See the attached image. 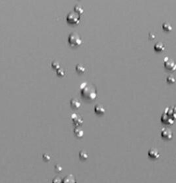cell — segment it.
<instances>
[{
	"mask_svg": "<svg viewBox=\"0 0 176 183\" xmlns=\"http://www.w3.org/2000/svg\"><path fill=\"white\" fill-rule=\"evenodd\" d=\"M166 82L169 84H174L176 83V78H174L173 75H168L167 78H166Z\"/></svg>",
	"mask_w": 176,
	"mask_h": 183,
	"instance_id": "16",
	"label": "cell"
},
{
	"mask_svg": "<svg viewBox=\"0 0 176 183\" xmlns=\"http://www.w3.org/2000/svg\"><path fill=\"white\" fill-rule=\"evenodd\" d=\"M67 22L70 24H74L76 25L80 22V17L78 15H77L76 12H70V13L67 14V17H66Z\"/></svg>",
	"mask_w": 176,
	"mask_h": 183,
	"instance_id": "3",
	"label": "cell"
},
{
	"mask_svg": "<svg viewBox=\"0 0 176 183\" xmlns=\"http://www.w3.org/2000/svg\"><path fill=\"white\" fill-rule=\"evenodd\" d=\"M172 109H173V112H174V113L176 114V106H175L174 107H173Z\"/></svg>",
	"mask_w": 176,
	"mask_h": 183,
	"instance_id": "21",
	"label": "cell"
},
{
	"mask_svg": "<svg viewBox=\"0 0 176 183\" xmlns=\"http://www.w3.org/2000/svg\"><path fill=\"white\" fill-rule=\"evenodd\" d=\"M75 68H76V71H77V73H80V74H82V73H84L85 72V71H86V69H85V67H84L82 64H77L76 67H75Z\"/></svg>",
	"mask_w": 176,
	"mask_h": 183,
	"instance_id": "14",
	"label": "cell"
},
{
	"mask_svg": "<svg viewBox=\"0 0 176 183\" xmlns=\"http://www.w3.org/2000/svg\"><path fill=\"white\" fill-rule=\"evenodd\" d=\"M154 50L157 52H161L163 51L165 49V46L163 43L162 42H158L155 44L154 45Z\"/></svg>",
	"mask_w": 176,
	"mask_h": 183,
	"instance_id": "11",
	"label": "cell"
},
{
	"mask_svg": "<svg viewBox=\"0 0 176 183\" xmlns=\"http://www.w3.org/2000/svg\"><path fill=\"white\" fill-rule=\"evenodd\" d=\"M162 28H163V30H165V31H166V32H170L172 30V26H171V25H170L169 23L168 22H165L162 24Z\"/></svg>",
	"mask_w": 176,
	"mask_h": 183,
	"instance_id": "15",
	"label": "cell"
},
{
	"mask_svg": "<svg viewBox=\"0 0 176 183\" xmlns=\"http://www.w3.org/2000/svg\"><path fill=\"white\" fill-rule=\"evenodd\" d=\"M164 66L166 69L170 71H175L176 70V63L174 60L169 59L167 61L164 62Z\"/></svg>",
	"mask_w": 176,
	"mask_h": 183,
	"instance_id": "4",
	"label": "cell"
},
{
	"mask_svg": "<svg viewBox=\"0 0 176 183\" xmlns=\"http://www.w3.org/2000/svg\"><path fill=\"white\" fill-rule=\"evenodd\" d=\"M74 12L77 13V15H82V13L84 12V10H83V8H82V7L81 5H79V4H76L74 7Z\"/></svg>",
	"mask_w": 176,
	"mask_h": 183,
	"instance_id": "13",
	"label": "cell"
},
{
	"mask_svg": "<svg viewBox=\"0 0 176 183\" xmlns=\"http://www.w3.org/2000/svg\"><path fill=\"white\" fill-rule=\"evenodd\" d=\"M68 43L71 46L77 47L82 44V39L77 33H72L68 36Z\"/></svg>",
	"mask_w": 176,
	"mask_h": 183,
	"instance_id": "2",
	"label": "cell"
},
{
	"mask_svg": "<svg viewBox=\"0 0 176 183\" xmlns=\"http://www.w3.org/2000/svg\"><path fill=\"white\" fill-rule=\"evenodd\" d=\"M161 122L166 124H173L174 122V120L164 113L161 116Z\"/></svg>",
	"mask_w": 176,
	"mask_h": 183,
	"instance_id": "7",
	"label": "cell"
},
{
	"mask_svg": "<svg viewBox=\"0 0 176 183\" xmlns=\"http://www.w3.org/2000/svg\"><path fill=\"white\" fill-rule=\"evenodd\" d=\"M148 155L150 158L153 159H157L160 156V153L158 151L155 149H151L148 151Z\"/></svg>",
	"mask_w": 176,
	"mask_h": 183,
	"instance_id": "8",
	"label": "cell"
},
{
	"mask_svg": "<svg viewBox=\"0 0 176 183\" xmlns=\"http://www.w3.org/2000/svg\"><path fill=\"white\" fill-rule=\"evenodd\" d=\"M70 105L74 109H78L81 106V102L75 98H72L70 100Z\"/></svg>",
	"mask_w": 176,
	"mask_h": 183,
	"instance_id": "10",
	"label": "cell"
},
{
	"mask_svg": "<svg viewBox=\"0 0 176 183\" xmlns=\"http://www.w3.org/2000/svg\"><path fill=\"white\" fill-rule=\"evenodd\" d=\"M94 112L98 115H103L105 113V109L102 105L96 104L94 106Z\"/></svg>",
	"mask_w": 176,
	"mask_h": 183,
	"instance_id": "9",
	"label": "cell"
},
{
	"mask_svg": "<svg viewBox=\"0 0 176 183\" xmlns=\"http://www.w3.org/2000/svg\"><path fill=\"white\" fill-rule=\"evenodd\" d=\"M74 133L77 138H82L84 135L83 130L80 127H76L74 129Z\"/></svg>",
	"mask_w": 176,
	"mask_h": 183,
	"instance_id": "12",
	"label": "cell"
},
{
	"mask_svg": "<svg viewBox=\"0 0 176 183\" xmlns=\"http://www.w3.org/2000/svg\"><path fill=\"white\" fill-rule=\"evenodd\" d=\"M79 156H80V158L82 159V160H86V159H88V153L85 151H81L79 153Z\"/></svg>",
	"mask_w": 176,
	"mask_h": 183,
	"instance_id": "17",
	"label": "cell"
},
{
	"mask_svg": "<svg viewBox=\"0 0 176 183\" xmlns=\"http://www.w3.org/2000/svg\"><path fill=\"white\" fill-rule=\"evenodd\" d=\"M148 37H149V39H150L154 40V39L155 38V35L153 33H148Z\"/></svg>",
	"mask_w": 176,
	"mask_h": 183,
	"instance_id": "20",
	"label": "cell"
},
{
	"mask_svg": "<svg viewBox=\"0 0 176 183\" xmlns=\"http://www.w3.org/2000/svg\"><path fill=\"white\" fill-rule=\"evenodd\" d=\"M71 119L73 124L76 127H80L83 123V120H82V118L81 117V116H80L79 115H78L77 113H72L71 116Z\"/></svg>",
	"mask_w": 176,
	"mask_h": 183,
	"instance_id": "5",
	"label": "cell"
},
{
	"mask_svg": "<svg viewBox=\"0 0 176 183\" xmlns=\"http://www.w3.org/2000/svg\"><path fill=\"white\" fill-rule=\"evenodd\" d=\"M81 93L82 98H84L85 99L88 100H94L96 98V91L95 88L90 86L88 85V83H82L81 86Z\"/></svg>",
	"mask_w": 176,
	"mask_h": 183,
	"instance_id": "1",
	"label": "cell"
},
{
	"mask_svg": "<svg viewBox=\"0 0 176 183\" xmlns=\"http://www.w3.org/2000/svg\"><path fill=\"white\" fill-rule=\"evenodd\" d=\"M56 73L60 77H63V76L65 75V71L62 68H59L58 70H56Z\"/></svg>",
	"mask_w": 176,
	"mask_h": 183,
	"instance_id": "19",
	"label": "cell"
},
{
	"mask_svg": "<svg viewBox=\"0 0 176 183\" xmlns=\"http://www.w3.org/2000/svg\"><path fill=\"white\" fill-rule=\"evenodd\" d=\"M161 135L163 138L166 139V140H170L173 138V132L169 128H164L162 130Z\"/></svg>",
	"mask_w": 176,
	"mask_h": 183,
	"instance_id": "6",
	"label": "cell"
},
{
	"mask_svg": "<svg viewBox=\"0 0 176 183\" xmlns=\"http://www.w3.org/2000/svg\"><path fill=\"white\" fill-rule=\"evenodd\" d=\"M52 67L55 70H58L60 68V64L57 61H53L52 62Z\"/></svg>",
	"mask_w": 176,
	"mask_h": 183,
	"instance_id": "18",
	"label": "cell"
}]
</instances>
